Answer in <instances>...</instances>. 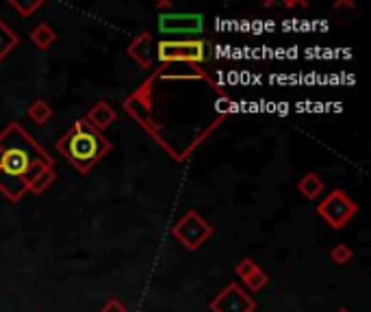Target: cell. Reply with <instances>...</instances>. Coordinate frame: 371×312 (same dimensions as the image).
Returning <instances> with one entry per match:
<instances>
[{
  "label": "cell",
  "instance_id": "cell-11",
  "mask_svg": "<svg viewBox=\"0 0 371 312\" xmlns=\"http://www.w3.org/2000/svg\"><path fill=\"white\" fill-rule=\"evenodd\" d=\"M297 191L306 200H317L324 193V180L317 173L308 171L306 176H302V178L297 180Z\"/></svg>",
  "mask_w": 371,
  "mask_h": 312
},
{
  "label": "cell",
  "instance_id": "cell-16",
  "mask_svg": "<svg viewBox=\"0 0 371 312\" xmlns=\"http://www.w3.org/2000/svg\"><path fill=\"white\" fill-rule=\"evenodd\" d=\"M9 7L18 11L22 18H31L37 9L44 7V0H35V3H18V0H9Z\"/></svg>",
  "mask_w": 371,
  "mask_h": 312
},
{
  "label": "cell",
  "instance_id": "cell-20",
  "mask_svg": "<svg viewBox=\"0 0 371 312\" xmlns=\"http://www.w3.org/2000/svg\"><path fill=\"white\" fill-rule=\"evenodd\" d=\"M282 7H284V9H293V7H308V3H302V0H284Z\"/></svg>",
  "mask_w": 371,
  "mask_h": 312
},
{
  "label": "cell",
  "instance_id": "cell-4",
  "mask_svg": "<svg viewBox=\"0 0 371 312\" xmlns=\"http://www.w3.org/2000/svg\"><path fill=\"white\" fill-rule=\"evenodd\" d=\"M356 213H359V204L350 200L348 193L341 191V189L330 191L317 206V215L333 230H343L350 224V219H354Z\"/></svg>",
  "mask_w": 371,
  "mask_h": 312
},
{
  "label": "cell",
  "instance_id": "cell-8",
  "mask_svg": "<svg viewBox=\"0 0 371 312\" xmlns=\"http://www.w3.org/2000/svg\"><path fill=\"white\" fill-rule=\"evenodd\" d=\"M128 57L142 67V70H153V59H155V50H153V35L148 31L139 33L126 48Z\"/></svg>",
  "mask_w": 371,
  "mask_h": 312
},
{
  "label": "cell",
  "instance_id": "cell-2",
  "mask_svg": "<svg viewBox=\"0 0 371 312\" xmlns=\"http://www.w3.org/2000/svg\"><path fill=\"white\" fill-rule=\"evenodd\" d=\"M111 141L102 132L93 130L85 119H76L74 126L57 141V152L82 176L98 165L111 152Z\"/></svg>",
  "mask_w": 371,
  "mask_h": 312
},
{
  "label": "cell",
  "instance_id": "cell-6",
  "mask_svg": "<svg viewBox=\"0 0 371 312\" xmlns=\"http://www.w3.org/2000/svg\"><path fill=\"white\" fill-rule=\"evenodd\" d=\"M159 31L163 35H181L183 39H198L204 33V16L202 13H161Z\"/></svg>",
  "mask_w": 371,
  "mask_h": 312
},
{
  "label": "cell",
  "instance_id": "cell-3",
  "mask_svg": "<svg viewBox=\"0 0 371 312\" xmlns=\"http://www.w3.org/2000/svg\"><path fill=\"white\" fill-rule=\"evenodd\" d=\"M161 63H191L200 65L209 59V44L204 39H161L157 44Z\"/></svg>",
  "mask_w": 371,
  "mask_h": 312
},
{
  "label": "cell",
  "instance_id": "cell-14",
  "mask_svg": "<svg viewBox=\"0 0 371 312\" xmlns=\"http://www.w3.org/2000/svg\"><path fill=\"white\" fill-rule=\"evenodd\" d=\"M26 115H29V119L35 121L37 126H44V124H48V121H50V117L54 115V111H52V106H50L46 100H35V102L29 106Z\"/></svg>",
  "mask_w": 371,
  "mask_h": 312
},
{
  "label": "cell",
  "instance_id": "cell-22",
  "mask_svg": "<svg viewBox=\"0 0 371 312\" xmlns=\"http://www.w3.org/2000/svg\"><path fill=\"white\" fill-rule=\"evenodd\" d=\"M337 312H350V310H348V308H339Z\"/></svg>",
  "mask_w": 371,
  "mask_h": 312
},
{
  "label": "cell",
  "instance_id": "cell-12",
  "mask_svg": "<svg viewBox=\"0 0 371 312\" xmlns=\"http://www.w3.org/2000/svg\"><path fill=\"white\" fill-rule=\"evenodd\" d=\"M18 44H20V37L16 35V31H13L7 22L0 20V63H3L9 54L16 50Z\"/></svg>",
  "mask_w": 371,
  "mask_h": 312
},
{
  "label": "cell",
  "instance_id": "cell-19",
  "mask_svg": "<svg viewBox=\"0 0 371 312\" xmlns=\"http://www.w3.org/2000/svg\"><path fill=\"white\" fill-rule=\"evenodd\" d=\"M98 312H131V310H128L126 306H124L120 300H109Z\"/></svg>",
  "mask_w": 371,
  "mask_h": 312
},
{
  "label": "cell",
  "instance_id": "cell-5",
  "mask_svg": "<svg viewBox=\"0 0 371 312\" xmlns=\"http://www.w3.org/2000/svg\"><path fill=\"white\" fill-rule=\"evenodd\" d=\"M211 235H213V226L206 219H202L196 211H187L181 219L172 226V237L191 252H196Z\"/></svg>",
  "mask_w": 371,
  "mask_h": 312
},
{
  "label": "cell",
  "instance_id": "cell-9",
  "mask_svg": "<svg viewBox=\"0 0 371 312\" xmlns=\"http://www.w3.org/2000/svg\"><path fill=\"white\" fill-rule=\"evenodd\" d=\"M117 119V113L111 108V104H106V102H98V104H93L87 115H85V121L93 128V130H98L102 132L104 128H109L113 124V121Z\"/></svg>",
  "mask_w": 371,
  "mask_h": 312
},
{
  "label": "cell",
  "instance_id": "cell-15",
  "mask_svg": "<svg viewBox=\"0 0 371 312\" xmlns=\"http://www.w3.org/2000/svg\"><path fill=\"white\" fill-rule=\"evenodd\" d=\"M352 256H354V252L350 245H346V243H339V245L330 250V261L335 265H348L352 261Z\"/></svg>",
  "mask_w": 371,
  "mask_h": 312
},
{
  "label": "cell",
  "instance_id": "cell-7",
  "mask_svg": "<svg viewBox=\"0 0 371 312\" xmlns=\"http://www.w3.org/2000/svg\"><path fill=\"white\" fill-rule=\"evenodd\" d=\"M209 310L211 312H254L256 302L250 293L239 287V284L230 282L228 287H224L209 302Z\"/></svg>",
  "mask_w": 371,
  "mask_h": 312
},
{
  "label": "cell",
  "instance_id": "cell-1",
  "mask_svg": "<svg viewBox=\"0 0 371 312\" xmlns=\"http://www.w3.org/2000/svg\"><path fill=\"white\" fill-rule=\"evenodd\" d=\"M41 167H54V158L18 121L0 132V193L9 202H20L26 182Z\"/></svg>",
  "mask_w": 371,
  "mask_h": 312
},
{
  "label": "cell",
  "instance_id": "cell-13",
  "mask_svg": "<svg viewBox=\"0 0 371 312\" xmlns=\"http://www.w3.org/2000/svg\"><path fill=\"white\" fill-rule=\"evenodd\" d=\"M31 42L39 50H48L54 42H57V33H54V29L48 22H41V24H37L35 29L31 31Z\"/></svg>",
  "mask_w": 371,
  "mask_h": 312
},
{
  "label": "cell",
  "instance_id": "cell-18",
  "mask_svg": "<svg viewBox=\"0 0 371 312\" xmlns=\"http://www.w3.org/2000/svg\"><path fill=\"white\" fill-rule=\"evenodd\" d=\"M258 269H260V267L256 265V261H252V259H243V261H239V265L235 267V274H237L241 280H247L250 276H254Z\"/></svg>",
  "mask_w": 371,
  "mask_h": 312
},
{
  "label": "cell",
  "instance_id": "cell-10",
  "mask_svg": "<svg viewBox=\"0 0 371 312\" xmlns=\"http://www.w3.org/2000/svg\"><path fill=\"white\" fill-rule=\"evenodd\" d=\"M54 178H57V173H54V167H41L37 169L31 180L26 182V193H33V195H41L46 191V189L54 182Z\"/></svg>",
  "mask_w": 371,
  "mask_h": 312
},
{
  "label": "cell",
  "instance_id": "cell-21",
  "mask_svg": "<svg viewBox=\"0 0 371 312\" xmlns=\"http://www.w3.org/2000/svg\"><path fill=\"white\" fill-rule=\"evenodd\" d=\"M157 9L159 11H174V3H170V0H161V3H157Z\"/></svg>",
  "mask_w": 371,
  "mask_h": 312
},
{
  "label": "cell",
  "instance_id": "cell-17",
  "mask_svg": "<svg viewBox=\"0 0 371 312\" xmlns=\"http://www.w3.org/2000/svg\"><path fill=\"white\" fill-rule=\"evenodd\" d=\"M267 282H269V278H267V274L263 269H258L254 276H250L247 280H243V284L247 289H250V293H258V291H263L265 287H267Z\"/></svg>",
  "mask_w": 371,
  "mask_h": 312
}]
</instances>
